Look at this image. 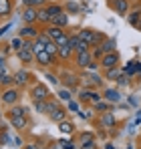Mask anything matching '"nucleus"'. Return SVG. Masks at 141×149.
<instances>
[{"mask_svg":"<svg viewBox=\"0 0 141 149\" xmlns=\"http://www.w3.org/2000/svg\"><path fill=\"white\" fill-rule=\"evenodd\" d=\"M139 147H141V139H139Z\"/></svg>","mask_w":141,"mask_h":149,"instance_id":"13d9d810","label":"nucleus"},{"mask_svg":"<svg viewBox=\"0 0 141 149\" xmlns=\"http://www.w3.org/2000/svg\"><path fill=\"white\" fill-rule=\"evenodd\" d=\"M139 74H141V69H139Z\"/></svg>","mask_w":141,"mask_h":149,"instance_id":"bf43d9fd","label":"nucleus"},{"mask_svg":"<svg viewBox=\"0 0 141 149\" xmlns=\"http://www.w3.org/2000/svg\"><path fill=\"white\" fill-rule=\"evenodd\" d=\"M57 97L61 101H65V103H69V101L73 99V91H70V89H61V91L57 93Z\"/></svg>","mask_w":141,"mask_h":149,"instance_id":"c9c22d12","label":"nucleus"},{"mask_svg":"<svg viewBox=\"0 0 141 149\" xmlns=\"http://www.w3.org/2000/svg\"><path fill=\"white\" fill-rule=\"evenodd\" d=\"M115 83H117V87H127V85L131 83V77H129V74H125V73H121V77H119Z\"/></svg>","mask_w":141,"mask_h":149,"instance_id":"58836bf2","label":"nucleus"},{"mask_svg":"<svg viewBox=\"0 0 141 149\" xmlns=\"http://www.w3.org/2000/svg\"><path fill=\"white\" fill-rule=\"evenodd\" d=\"M36 18H38V8L24 6V10H22V22L24 24H36Z\"/></svg>","mask_w":141,"mask_h":149,"instance_id":"4468645a","label":"nucleus"},{"mask_svg":"<svg viewBox=\"0 0 141 149\" xmlns=\"http://www.w3.org/2000/svg\"><path fill=\"white\" fill-rule=\"evenodd\" d=\"M10 22H8V24H4V26H0V38H2V36H4V32H6V30H8V28H10Z\"/></svg>","mask_w":141,"mask_h":149,"instance_id":"8fccbe9b","label":"nucleus"},{"mask_svg":"<svg viewBox=\"0 0 141 149\" xmlns=\"http://www.w3.org/2000/svg\"><path fill=\"white\" fill-rule=\"evenodd\" d=\"M0 141H2V143H10V137H8L6 133H0Z\"/></svg>","mask_w":141,"mask_h":149,"instance_id":"3c124183","label":"nucleus"},{"mask_svg":"<svg viewBox=\"0 0 141 149\" xmlns=\"http://www.w3.org/2000/svg\"><path fill=\"white\" fill-rule=\"evenodd\" d=\"M48 117H50V121L52 123H61V121H65V119H69V111H67V107L65 105H59L57 109H52L50 113H48Z\"/></svg>","mask_w":141,"mask_h":149,"instance_id":"ddd939ff","label":"nucleus"},{"mask_svg":"<svg viewBox=\"0 0 141 149\" xmlns=\"http://www.w3.org/2000/svg\"><path fill=\"white\" fill-rule=\"evenodd\" d=\"M69 22H70V20H69V12L65 10V12H61L59 16H54L50 24H54V26H61V28H65V30H67V28H69Z\"/></svg>","mask_w":141,"mask_h":149,"instance_id":"5701e85b","label":"nucleus"},{"mask_svg":"<svg viewBox=\"0 0 141 149\" xmlns=\"http://www.w3.org/2000/svg\"><path fill=\"white\" fill-rule=\"evenodd\" d=\"M10 47H12V50H14V52H16V50H20L24 47V38L20 36V34H18V36H14V38L10 40Z\"/></svg>","mask_w":141,"mask_h":149,"instance_id":"f704fd0d","label":"nucleus"},{"mask_svg":"<svg viewBox=\"0 0 141 149\" xmlns=\"http://www.w3.org/2000/svg\"><path fill=\"white\" fill-rule=\"evenodd\" d=\"M101 49H103V52H115V50H117V40L111 38V36H107V38L101 42Z\"/></svg>","mask_w":141,"mask_h":149,"instance_id":"393cba45","label":"nucleus"},{"mask_svg":"<svg viewBox=\"0 0 141 149\" xmlns=\"http://www.w3.org/2000/svg\"><path fill=\"white\" fill-rule=\"evenodd\" d=\"M43 30L47 32V34L50 36V38H52V40H59L61 36H65V34H67V30H65V28H61V26H54V24H48V26H45Z\"/></svg>","mask_w":141,"mask_h":149,"instance_id":"a211bd4d","label":"nucleus"},{"mask_svg":"<svg viewBox=\"0 0 141 149\" xmlns=\"http://www.w3.org/2000/svg\"><path fill=\"white\" fill-rule=\"evenodd\" d=\"M129 105H133V107H137V101L133 99V97H129Z\"/></svg>","mask_w":141,"mask_h":149,"instance_id":"603ef678","label":"nucleus"},{"mask_svg":"<svg viewBox=\"0 0 141 149\" xmlns=\"http://www.w3.org/2000/svg\"><path fill=\"white\" fill-rule=\"evenodd\" d=\"M123 73V69H121V65L119 67H111V69H103V77H105V81H117L119 77Z\"/></svg>","mask_w":141,"mask_h":149,"instance_id":"4be33fe9","label":"nucleus"},{"mask_svg":"<svg viewBox=\"0 0 141 149\" xmlns=\"http://www.w3.org/2000/svg\"><path fill=\"white\" fill-rule=\"evenodd\" d=\"M34 61H36V65H40L43 69H48V67H52V65L59 63V56H52V54H48L47 50H43V52L34 54Z\"/></svg>","mask_w":141,"mask_h":149,"instance_id":"6e6552de","label":"nucleus"},{"mask_svg":"<svg viewBox=\"0 0 141 149\" xmlns=\"http://www.w3.org/2000/svg\"><path fill=\"white\" fill-rule=\"evenodd\" d=\"M14 147H24V139L22 137H18V135L14 137Z\"/></svg>","mask_w":141,"mask_h":149,"instance_id":"de8ad7c7","label":"nucleus"},{"mask_svg":"<svg viewBox=\"0 0 141 149\" xmlns=\"http://www.w3.org/2000/svg\"><path fill=\"white\" fill-rule=\"evenodd\" d=\"M69 14H77V12H81V6H79V2H75V0H67V8H65Z\"/></svg>","mask_w":141,"mask_h":149,"instance_id":"72a5a7b5","label":"nucleus"},{"mask_svg":"<svg viewBox=\"0 0 141 149\" xmlns=\"http://www.w3.org/2000/svg\"><path fill=\"white\" fill-rule=\"evenodd\" d=\"M135 121H137V123H139V121H141V111H139V113H137V119H135Z\"/></svg>","mask_w":141,"mask_h":149,"instance_id":"6e6d98bb","label":"nucleus"},{"mask_svg":"<svg viewBox=\"0 0 141 149\" xmlns=\"http://www.w3.org/2000/svg\"><path fill=\"white\" fill-rule=\"evenodd\" d=\"M18 34L22 36L24 40H34L38 34H40V28L38 24H24L20 30H18Z\"/></svg>","mask_w":141,"mask_h":149,"instance_id":"9d476101","label":"nucleus"},{"mask_svg":"<svg viewBox=\"0 0 141 149\" xmlns=\"http://www.w3.org/2000/svg\"><path fill=\"white\" fill-rule=\"evenodd\" d=\"M48 2H63V0H48Z\"/></svg>","mask_w":141,"mask_h":149,"instance_id":"4d7b16f0","label":"nucleus"},{"mask_svg":"<svg viewBox=\"0 0 141 149\" xmlns=\"http://www.w3.org/2000/svg\"><path fill=\"white\" fill-rule=\"evenodd\" d=\"M89 141H95V133H91V131H83V133L79 135V145L89 143Z\"/></svg>","mask_w":141,"mask_h":149,"instance_id":"2f4dec72","label":"nucleus"},{"mask_svg":"<svg viewBox=\"0 0 141 149\" xmlns=\"http://www.w3.org/2000/svg\"><path fill=\"white\" fill-rule=\"evenodd\" d=\"M0 87H2V89L14 87V77H10V74H4V77L0 79Z\"/></svg>","mask_w":141,"mask_h":149,"instance_id":"e433bc0d","label":"nucleus"},{"mask_svg":"<svg viewBox=\"0 0 141 149\" xmlns=\"http://www.w3.org/2000/svg\"><path fill=\"white\" fill-rule=\"evenodd\" d=\"M52 22V16L48 14V10H47V6H43V8H38V18H36V24L38 26H48Z\"/></svg>","mask_w":141,"mask_h":149,"instance_id":"6ab92c4d","label":"nucleus"},{"mask_svg":"<svg viewBox=\"0 0 141 149\" xmlns=\"http://www.w3.org/2000/svg\"><path fill=\"white\" fill-rule=\"evenodd\" d=\"M91 91H93V89H81V93H79V101L89 103V101H91Z\"/></svg>","mask_w":141,"mask_h":149,"instance_id":"ea45409f","label":"nucleus"},{"mask_svg":"<svg viewBox=\"0 0 141 149\" xmlns=\"http://www.w3.org/2000/svg\"><path fill=\"white\" fill-rule=\"evenodd\" d=\"M109 8L115 10V14L119 16H127L131 8V0H109Z\"/></svg>","mask_w":141,"mask_h":149,"instance_id":"423d86ee","label":"nucleus"},{"mask_svg":"<svg viewBox=\"0 0 141 149\" xmlns=\"http://www.w3.org/2000/svg\"><path fill=\"white\" fill-rule=\"evenodd\" d=\"M12 12V0H0V16H8Z\"/></svg>","mask_w":141,"mask_h":149,"instance_id":"c85d7f7f","label":"nucleus"},{"mask_svg":"<svg viewBox=\"0 0 141 149\" xmlns=\"http://www.w3.org/2000/svg\"><path fill=\"white\" fill-rule=\"evenodd\" d=\"M45 50H47L48 54L57 56V54H59V45H57V40H48L47 45H45Z\"/></svg>","mask_w":141,"mask_h":149,"instance_id":"473e14b6","label":"nucleus"},{"mask_svg":"<svg viewBox=\"0 0 141 149\" xmlns=\"http://www.w3.org/2000/svg\"><path fill=\"white\" fill-rule=\"evenodd\" d=\"M43 50H45V45H43V42H38V40L34 38V47H32V52H34V54H38V52H43Z\"/></svg>","mask_w":141,"mask_h":149,"instance_id":"c03bdc74","label":"nucleus"},{"mask_svg":"<svg viewBox=\"0 0 141 149\" xmlns=\"http://www.w3.org/2000/svg\"><path fill=\"white\" fill-rule=\"evenodd\" d=\"M22 4H24V6H32V2H30V0H22Z\"/></svg>","mask_w":141,"mask_h":149,"instance_id":"864d4df0","label":"nucleus"},{"mask_svg":"<svg viewBox=\"0 0 141 149\" xmlns=\"http://www.w3.org/2000/svg\"><path fill=\"white\" fill-rule=\"evenodd\" d=\"M139 18H141V8H139V6L131 8V12L125 16V20H127V24H129V26H137Z\"/></svg>","mask_w":141,"mask_h":149,"instance_id":"b1692460","label":"nucleus"},{"mask_svg":"<svg viewBox=\"0 0 141 149\" xmlns=\"http://www.w3.org/2000/svg\"><path fill=\"white\" fill-rule=\"evenodd\" d=\"M93 109H95V111H99V113H107V111H111V103L103 99V101H99V103L95 105Z\"/></svg>","mask_w":141,"mask_h":149,"instance_id":"7c9ffc66","label":"nucleus"},{"mask_svg":"<svg viewBox=\"0 0 141 149\" xmlns=\"http://www.w3.org/2000/svg\"><path fill=\"white\" fill-rule=\"evenodd\" d=\"M6 119L10 121L12 129H16V131H22V129H26V127H28V123H30L28 115H6Z\"/></svg>","mask_w":141,"mask_h":149,"instance_id":"1a4fd4ad","label":"nucleus"},{"mask_svg":"<svg viewBox=\"0 0 141 149\" xmlns=\"http://www.w3.org/2000/svg\"><path fill=\"white\" fill-rule=\"evenodd\" d=\"M77 149H99V145H97V141H89V143H83V145H79Z\"/></svg>","mask_w":141,"mask_h":149,"instance_id":"a18cd8bd","label":"nucleus"},{"mask_svg":"<svg viewBox=\"0 0 141 149\" xmlns=\"http://www.w3.org/2000/svg\"><path fill=\"white\" fill-rule=\"evenodd\" d=\"M135 28H137V30L141 32V18H139V22H137V26H135Z\"/></svg>","mask_w":141,"mask_h":149,"instance_id":"5fc2aeb1","label":"nucleus"},{"mask_svg":"<svg viewBox=\"0 0 141 149\" xmlns=\"http://www.w3.org/2000/svg\"><path fill=\"white\" fill-rule=\"evenodd\" d=\"M0 69H6V54L0 52Z\"/></svg>","mask_w":141,"mask_h":149,"instance_id":"09e8293b","label":"nucleus"},{"mask_svg":"<svg viewBox=\"0 0 141 149\" xmlns=\"http://www.w3.org/2000/svg\"><path fill=\"white\" fill-rule=\"evenodd\" d=\"M28 95H30V101H48L52 95H50V89L47 87V83H32L28 87Z\"/></svg>","mask_w":141,"mask_h":149,"instance_id":"f257e3e1","label":"nucleus"},{"mask_svg":"<svg viewBox=\"0 0 141 149\" xmlns=\"http://www.w3.org/2000/svg\"><path fill=\"white\" fill-rule=\"evenodd\" d=\"M81 83L85 89H99L103 85V79L99 77V73H89V71H83L81 74Z\"/></svg>","mask_w":141,"mask_h":149,"instance_id":"7ed1b4c3","label":"nucleus"},{"mask_svg":"<svg viewBox=\"0 0 141 149\" xmlns=\"http://www.w3.org/2000/svg\"><path fill=\"white\" fill-rule=\"evenodd\" d=\"M75 123L70 121V119H65V121H61L59 123V131H61V135H67V137H70V135H75Z\"/></svg>","mask_w":141,"mask_h":149,"instance_id":"412c9836","label":"nucleus"},{"mask_svg":"<svg viewBox=\"0 0 141 149\" xmlns=\"http://www.w3.org/2000/svg\"><path fill=\"white\" fill-rule=\"evenodd\" d=\"M59 77H61V81H65L67 89H70V91L75 87H79V83H81V74H75V73H70V71H63Z\"/></svg>","mask_w":141,"mask_h":149,"instance_id":"f8f14e48","label":"nucleus"},{"mask_svg":"<svg viewBox=\"0 0 141 149\" xmlns=\"http://www.w3.org/2000/svg\"><path fill=\"white\" fill-rule=\"evenodd\" d=\"M57 145H61V149H77V145H75L73 139H61Z\"/></svg>","mask_w":141,"mask_h":149,"instance_id":"4c0bfd02","label":"nucleus"},{"mask_svg":"<svg viewBox=\"0 0 141 149\" xmlns=\"http://www.w3.org/2000/svg\"><path fill=\"white\" fill-rule=\"evenodd\" d=\"M99 63H101V69L119 67V63H121V54H119V50H115V52H105V54H103V58H101Z\"/></svg>","mask_w":141,"mask_h":149,"instance_id":"0eeeda50","label":"nucleus"},{"mask_svg":"<svg viewBox=\"0 0 141 149\" xmlns=\"http://www.w3.org/2000/svg\"><path fill=\"white\" fill-rule=\"evenodd\" d=\"M45 77H47V81L50 83V85H59V83H61V77H59V74H54V73H50V71H47Z\"/></svg>","mask_w":141,"mask_h":149,"instance_id":"a19ab883","label":"nucleus"},{"mask_svg":"<svg viewBox=\"0 0 141 149\" xmlns=\"http://www.w3.org/2000/svg\"><path fill=\"white\" fill-rule=\"evenodd\" d=\"M30 2H32L34 8H43V6H47V4H48V0H30Z\"/></svg>","mask_w":141,"mask_h":149,"instance_id":"49530a36","label":"nucleus"},{"mask_svg":"<svg viewBox=\"0 0 141 149\" xmlns=\"http://www.w3.org/2000/svg\"><path fill=\"white\" fill-rule=\"evenodd\" d=\"M12 77H14V87H18L20 91L32 85V77H30V73H28L26 69H18Z\"/></svg>","mask_w":141,"mask_h":149,"instance_id":"39448f33","label":"nucleus"},{"mask_svg":"<svg viewBox=\"0 0 141 149\" xmlns=\"http://www.w3.org/2000/svg\"><path fill=\"white\" fill-rule=\"evenodd\" d=\"M97 125H99L101 129H107V131L115 129V125H117V117H115V113H111V111H107V113H99V117H97Z\"/></svg>","mask_w":141,"mask_h":149,"instance_id":"20e7f679","label":"nucleus"},{"mask_svg":"<svg viewBox=\"0 0 141 149\" xmlns=\"http://www.w3.org/2000/svg\"><path fill=\"white\" fill-rule=\"evenodd\" d=\"M6 115H28V109L22 105H14V107H8Z\"/></svg>","mask_w":141,"mask_h":149,"instance_id":"c756f323","label":"nucleus"},{"mask_svg":"<svg viewBox=\"0 0 141 149\" xmlns=\"http://www.w3.org/2000/svg\"><path fill=\"white\" fill-rule=\"evenodd\" d=\"M91 54H93V58H95V61H101L105 52H103V49H101V45H99V47H93V50H91Z\"/></svg>","mask_w":141,"mask_h":149,"instance_id":"37998d69","label":"nucleus"},{"mask_svg":"<svg viewBox=\"0 0 141 149\" xmlns=\"http://www.w3.org/2000/svg\"><path fill=\"white\" fill-rule=\"evenodd\" d=\"M103 99L109 101L111 105H115V103L121 101V91H119V89H105V91H103Z\"/></svg>","mask_w":141,"mask_h":149,"instance_id":"aec40b11","label":"nucleus"},{"mask_svg":"<svg viewBox=\"0 0 141 149\" xmlns=\"http://www.w3.org/2000/svg\"><path fill=\"white\" fill-rule=\"evenodd\" d=\"M32 109H34V113L48 115V101H34L32 103Z\"/></svg>","mask_w":141,"mask_h":149,"instance_id":"cd10ccee","label":"nucleus"},{"mask_svg":"<svg viewBox=\"0 0 141 149\" xmlns=\"http://www.w3.org/2000/svg\"><path fill=\"white\" fill-rule=\"evenodd\" d=\"M73 61H75V65H77L79 69H83V71H85V69L91 65V61H93V54H91V50H87V52H75Z\"/></svg>","mask_w":141,"mask_h":149,"instance_id":"9b49d317","label":"nucleus"},{"mask_svg":"<svg viewBox=\"0 0 141 149\" xmlns=\"http://www.w3.org/2000/svg\"><path fill=\"white\" fill-rule=\"evenodd\" d=\"M79 36H81V40L89 42L91 49H93L95 47V38H97V30H95V28H81V30H79Z\"/></svg>","mask_w":141,"mask_h":149,"instance_id":"f3484780","label":"nucleus"},{"mask_svg":"<svg viewBox=\"0 0 141 149\" xmlns=\"http://www.w3.org/2000/svg\"><path fill=\"white\" fill-rule=\"evenodd\" d=\"M121 69H123V73H125V74H129V77L133 79L135 74H139L141 63H139V61H135V58H133V61H127V63H125V65H123Z\"/></svg>","mask_w":141,"mask_h":149,"instance_id":"dca6fc26","label":"nucleus"},{"mask_svg":"<svg viewBox=\"0 0 141 149\" xmlns=\"http://www.w3.org/2000/svg\"><path fill=\"white\" fill-rule=\"evenodd\" d=\"M0 133H2V129H0Z\"/></svg>","mask_w":141,"mask_h":149,"instance_id":"052dcab7","label":"nucleus"},{"mask_svg":"<svg viewBox=\"0 0 141 149\" xmlns=\"http://www.w3.org/2000/svg\"><path fill=\"white\" fill-rule=\"evenodd\" d=\"M0 101H2V105H6V107H14V105H18V101H20V89H18V87L2 89V93H0Z\"/></svg>","mask_w":141,"mask_h":149,"instance_id":"f03ea898","label":"nucleus"},{"mask_svg":"<svg viewBox=\"0 0 141 149\" xmlns=\"http://www.w3.org/2000/svg\"><path fill=\"white\" fill-rule=\"evenodd\" d=\"M47 10H48V14L54 18V16H59L61 12H65V8H63V4L61 2H48L47 4Z\"/></svg>","mask_w":141,"mask_h":149,"instance_id":"a878e982","label":"nucleus"},{"mask_svg":"<svg viewBox=\"0 0 141 149\" xmlns=\"http://www.w3.org/2000/svg\"><path fill=\"white\" fill-rule=\"evenodd\" d=\"M59 61H70L73 56H75V50L70 49V47H59Z\"/></svg>","mask_w":141,"mask_h":149,"instance_id":"bb28decb","label":"nucleus"},{"mask_svg":"<svg viewBox=\"0 0 141 149\" xmlns=\"http://www.w3.org/2000/svg\"><path fill=\"white\" fill-rule=\"evenodd\" d=\"M16 58L22 63V65H36V61H34V52L28 49H20L16 50Z\"/></svg>","mask_w":141,"mask_h":149,"instance_id":"2eb2a0df","label":"nucleus"},{"mask_svg":"<svg viewBox=\"0 0 141 149\" xmlns=\"http://www.w3.org/2000/svg\"><path fill=\"white\" fill-rule=\"evenodd\" d=\"M67 111H69V113H79V111H81V107H79V103H77V101L70 99L69 103H67Z\"/></svg>","mask_w":141,"mask_h":149,"instance_id":"79ce46f5","label":"nucleus"}]
</instances>
